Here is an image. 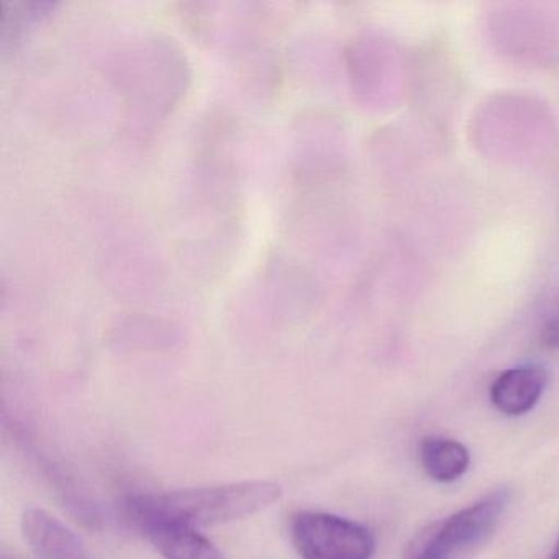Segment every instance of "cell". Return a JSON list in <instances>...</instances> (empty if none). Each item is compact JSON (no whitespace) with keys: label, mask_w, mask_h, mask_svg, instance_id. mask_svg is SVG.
<instances>
[{"label":"cell","mask_w":559,"mask_h":559,"mask_svg":"<svg viewBox=\"0 0 559 559\" xmlns=\"http://www.w3.org/2000/svg\"><path fill=\"white\" fill-rule=\"evenodd\" d=\"M133 525L168 559H224L194 525L173 519H140Z\"/></svg>","instance_id":"277c9868"},{"label":"cell","mask_w":559,"mask_h":559,"mask_svg":"<svg viewBox=\"0 0 559 559\" xmlns=\"http://www.w3.org/2000/svg\"><path fill=\"white\" fill-rule=\"evenodd\" d=\"M420 461L425 473L437 483L460 479L469 466V451L460 441L428 437L421 441Z\"/></svg>","instance_id":"52a82bcc"},{"label":"cell","mask_w":559,"mask_h":559,"mask_svg":"<svg viewBox=\"0 0 559 559\" xmlns=\"http://www.w3.org/2000/svg\"><path fill=\"white\" fill-rule=\"evenodd\" d=\"M539 342L543 348L559 352V286L539 329Z\"/></svg>","instance_id":"ba28073f"},{"label":"cell","mask_w":559,"mask_h":559,"mask_svg":"<svg viewBox=\"0 0 559 559\" xmlns=\"http://www.w3.org/2000/svg\"><path fill=\"white\" fill-rule=\"evenodd\" d=\"M290 542L304 559H371L374 552V538L366 526L332 513H296Z\"/></svg>","instance_id":"3957f363"},{"label":"cell","mask_w":559,"mask_h":559,"mask_svg":"<svg viewBox=\"0 0 559 559\" xmlns=\"http://www.w3.org/2000/svg\"><path fill=\"white\" fill-rule=\"evenodd\" d=\"M507 506V493L496 490L428 526L408 546L405 559H447L454 552L480 542L499 522Z\"/></svg>","instance_id":"7a4b0ae2"},{"label":"cell","mask_w":559,"mask_h":559,"mask_svg":"<svg viewBox=\"0 0 559 559\" xmlns=\"http://www.w3.org/2000/svg\"><path fill=\"white\" fill-rule=\"evenodd\" d=\"M22 530L40 559L90 558L80 536L47 510L28 509L22 516Z\"/></svg>","instance_id":"5b68a950"},{"label":"cell","mask_w":559,"mask_h":559,"mask_svg":"<svg viewBox=\"0 0 559 559\" xmlns=\"http://www.w3.org/2000/svg\"><path fill=\"white\" fill-rule=\"evenodd\" d=\"M549 559H559V539L558 543H556L555 549H552L551 556H549Z\"/></svg>","instance_id":"9c48e42d"},{"label":"cell","mask_w":559,"mask_h":559,"mask_svg":"<svg viewBox=\"0 0 559 559\" xmlns=\"http://www.w3.org/2000/svg\"><path fill=\"white\" fill-rule=\"evenodd\" d=\"M283 489L271 480H247L225 486L140 493L127 500V515L140 519L179 520L189 525H215L253 515L281 499Z\"/></svg>","instance_id":"6da1fadb"},{"label":"cell","mask_w":559,"mask_h":559,"mask_svg":"<svg viewBox=\"0 0 559 559\" xmlns=\"http://www.w3.org/2000/svg\"><path fill=\"white\" fill-rule=\"evenodd\" d=\"M2 559H12V558H9V556H4V558H2Z\"/></svg>","instance_id":"30bf717a"},{"label":"cell","mask_w":559,"mask_h":559,"mask_svg":"<svg viewBox=\"0 0 559 559\" xmlns=\"http://www.w3.org/2000/svg\"><path fill=\"white\" fill-rule=\"evenodd\" d=\"M548 382V374L542 366H516L507 369L490 388V402L500 414L519 417L532 411Z\"/></svg>","instance_id":"8992f818"}]
</instances>
